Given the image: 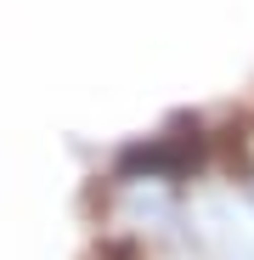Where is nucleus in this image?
I'll use <instances>...</instances> for the list:
<instances>
[{"mask_svg": "<svg viewBox=\"0 0 254 260\" xmlns=\"http://www.w3.org/2000/svg\"><path fill=\"white\" fill-rule=\"evenodd\" d=\"M102 260H141V249L130 238H113V243H102Z\"/></svg>", "mask_w": 254, "mask_h": 260, "instance_id": "obj_1", "label": "nucleus"}]
</instances>
